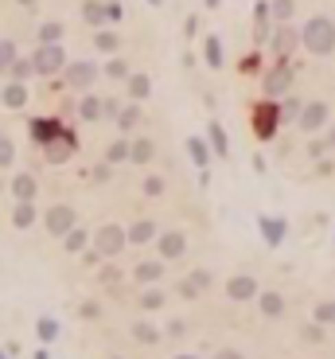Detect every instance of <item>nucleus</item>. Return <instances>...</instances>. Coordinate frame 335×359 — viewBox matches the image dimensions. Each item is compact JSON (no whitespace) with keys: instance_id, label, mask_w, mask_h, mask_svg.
Here are the masks:
<instances>
[{"instance_id":"nucleus-1","label":"nucleus","mask_w":335,"mask_h":359,"mask_svg":"<svg viewBox=\"0 0 335 359\" xmlns=\"http://www.w3.org/2000/svg\"><path fill=\"white\" fill-rule=\"evenodd\" d=\"M300 39H304V51L323 59V55H332L335 51V20L327 16H312L308 24L300 28Z\"/></svg>"},{"instance_id":"nucleus-2","label":"nucleus","mask_w":335,"mask_h":359,"mask_svg":"<svg viewBox=\"0 0 335 359\" xmlns=\"http://www.w3.org/2000/svg\"><path fill=\"white\" fill-rule=\"evenodd\" d=\"M94 250L102 258H117V254L129 250V227H121V223H106V227L94 230Z\"/></svg>"},{"instance_id":"nucleus-3","label":"nucleus","mask_w":335,"mask_h":359,"mask_svg":"<svg viewBox=\"0 0 335 359\" xmlns=\"http://www.w3.org/2000/svg\"><path fill=\"white\" fill-rule=\"evenodd\" d=\"M32 63H36V74L39 78H51V74H62L67 71V51H62V43H39L36 55H32Z\"/></svg>"},{"instance_id":"nucleus-4","label":"nucleus","mask_w":335,"mask_h":359,"mask_svg":"<svg viewBox=\"0 0 335 359\" xmlns=\"http://www.w3.org/2000/svg\"><path fill=\"white\" fill-rule=\"evenodd\" d=\"M292 78H297L292 63H288V59H277L273 67L262 74V90H265L269 98H285L288 90H292Z\"/></svg>"},{"instance_id":"nucleus-5","label":"nucleus","mask_w":335,"mask_h":359,"mask_svg":"<svg viewBox=\"0 0 335 359\" xmlns=\"http://www.w3.org/2000/svg\"><path fill=\"white\" fill-rule=\"evenodd\" d=\"M78 227V211H74L71 204H55V207H47L43 211V230L47 235H55V239H62L67 230H74Z\"/></svg>"},{"instance_id":"nucleus-6","label":"nucleus","mask_w":335,"mask_h":359,"mask_svg":"<svg viewBox=\"0 0 335 359\" xmlns=\"http://www.w3.org/2000/svg\"><path fill=\"white\" fill-rule=\"evenodd\" d=\"M277 125H281V109H277L273 102H262V106L253 109V137L262 144L277 137Z\"/></svg>"},{"instance_id":"nucleus-7","label":"nucleus","mask_w":335,"mask_h":359,"mask_svg":"<svg viewBox=\"0 0 335 359\" xmlns=\"http://www.w3.org/2000/svg\"><path fill=\"white\" fill-rule=\"evenodd\" d=\"M97 63H90V59H74V63H67V71H62V78H67V86L71 90H90V86L97 83Z\"/></svg>"},{"instance_id":"nucleus-8","label":"nucleus","mask_w":335,"mask_h":359,"mask_svg":"<svg viewBox=\"0 0 335 359\" xmlns=\"http://www.w3.org/2000/svg\"><path fill=\"white\" fill-rule=\"evenodd\" d=\"M273 0H257L253 4V43L257 47H265L269 39H273Z\"/></svg>"},{"instance_id":"nucleus-9","label":"nucleus","mask_w":335,"mask_h":359,"mask_svg":"<svg viewBox=\"0 0 335 359\" xmlns=\"http://www.w3.org/2000/svg\"><path fill=\"white\" fill-rule=\"evenodd\" d=\"M257 293H262V281L253 274H234L227 281V301H234V305H246V301H257Z\"/></svg>"},{"instance_id":"nucleus-10","label":"nucleus","mask_w":335,"mask_h":359,"mask_svg":"<svg viewBox=\"0 0 335 359\" xmlns=\"http://www.w3.org/2000/svg\"><path fill=\"white\" fill-rule=\"evenodd\" d=\"M297 125H300V133H308V137H316L323 125H332V109H327V102H308L304 113L297 118Z\"/></svg>"},{"instance_id":"nucleus-11","label":"nucleus","mask_w":335,"mask_h":359,"mask_svg":"<svg viewBox=\"0 0 335 359\" xmlns=\"http://www.w3.org/2000/svg\"><path fill=\"white\" fill-rule=\"evenodd\" d=\"M156 254L164 258V262H180L183 254H187V235L183 230H160V239H156Z\"/></svg>"},{"instance_id":"nucleus-12","label":"nucleus","mask_w":335,"mask_h":359,"mask_svg":"<svg viewBox=\"0 0 335 359\" xmlns=\"http://www.w3.org/2000/svg\"><path fill=\"white\" fill-rule=\"evenodd\" d=\"M269 47H273V55L277 59H288L297 47H304V39H300V32L292 24H277V32H273V39H269Z\"/></svg>"},{"instance_id":"nucleus-13","label":"nucleus","mask_w":335,"mask_h":359,"mask_svg":"<svg viewBox=\"0 0 335 359\" xmlns=\"http://www.w3.org/2000/svg\"><path fill=\"white\" fill-rule=\"evenodd\" d=\"M27 129H32V141L47 149L51 141H59L62 133H67V125H62L59 118H32L27 121Z\"/></svg>"},{"instance_id":"nucleus-14","label":"nucleus","mask_w":335,"mask_h":359,"mask_svg":"<svg viewBox=\"0 0 335 359\" xmlns=\"http://www.w3.org/2000/svg\"><path fill=\"white\" fill-rule=\"evenodd\" d=\"M211 281H215V274H211V270H192V274L176 285V293H180L183 301H195L199 293H207V289H211Z\"/></svg>"},{"instance_id":"nucleus-15","label":"nucleus","mask_w":335,"mask_h":359,"mask_svg":"<svg viewBox=\"0 0 335 359\" xmlns=\"http://www.w3.org/2000/svg\"><path fill=\"white\" fill-rule=\"evenodd\" d=\"M257 230H262L265 246H269V250H277V246L285 242V235H288V223L281 215H262V219H257Z\"/></svg>"},{"instance_id":"nucleus-16","label":"nucleus","mask_w":335,"mask_h":359,"mask_svg":"<svg viewBox=\"0 0 335 359\" xmlns=\"http://www.w3.org/2000/svg\"><path fill=\"white\" fill-rule=\"evenodd\" d=\"M164 270H168L164 258H148V262H137V265H132V281H137V285H156V281H164Z\"/></svg>"},{"instance_id":"nucleus-17","label":"nucleus","mask_w":335,"mask_h":359,"mask_svg":"<svg viewBox=\"0 0 335 359\" xmlns=\"http://www.w3.org/2000/svg\"><path fill=\"white\" fill-rule=\"evenodd\" d=\"M257 309H262L265 320H281V316H285V293L262 289V293H257Z\"/></svg>"},{"instance_id":"nucleus-18","label":"nucleus","mask_w":335,"mask_h":359,"mask_svg":"<svg viewBox=\"0 0 335 359\" xmlns=\"http://www.w3.org/2000/svg\"><path fill=\"white\" fill-rule=\"evenodd\" d=\"M74 153H78V137H74L71 129L62 133L59 141H51V144H47V160H51V164H62V160H71Z\"/></svg>"},{"instance_id":"nucleus-19","label":"nucleus","mask_w":335,"mask_h":359,"mask_svg":"<svg viewBox=\"0 0 335 359\" xmlns=\"http://www.w3.org/2000/svg\"><path fill=\"white\" fill-rule=\"evenodd\" d=\"M160 239V227H156V219H137L129 223V246H148V242Z\"/></svg>"},{"instance_id":"nucleus-20","label":"nucleus","mask_w":335,"mask_h":359,"mask_svg":"<svg viewBox=\"0 0 335 359\" xmlns=\"http://www.w3.org/2000/svg\"><path fill=\"white\" fill-rule=\"evenodd\" d=\"M187 156H192L195 168H211V160H215V149H211V141L207 137H187Z\"/></svg>"},{"instance_id":"nucleus-21","label":"nucleus","mask_w":335,"mask_h":359,"mask_svg":"<svg viewBox=\"0 0 335 359\" xmlns=\"http://www.w3.org/2000/svg\"><path fill=\"white\" fill-rule=\"evenodd\" d=\"M39 195V180L32 172H16L12 176V199H27V204H36Z\"/></svg>"},{"instance_id":"nucleus-22","label":"nucleus","mask_w":335,"mask_h":359,"mask_svg":"<svg viewBox=\"0 0 335 359\" xmlns=\"http://www.w3.org/2000/svg\"><path fill=\"white\" fill-rule=\"evenodd\" d=\"M90 242H94V235L78 223L74 230H67V235H62V250H67V254H86V250H90Z\"/></svg>"},{"instance_id":"nucleus-23","label":"nucleus","mask_w":335,"mask_h":359,"mask_svg":"<svg viewBox=\"0 0 335 359\" xmlns=\"http://www.w3.org/2000/svg\"><path fill=\"white\" fill-rule=\"evenodd\" d=\"M129 332H132V340H137L141 347H156L160 340H164V332H160V328H156L152 320H132Z\"/></svg>"},{"instance_id":"nucleus-24","label":"nucleus","mask_w":335,"mask_h":359,"mask_svg":"<svg viewBox=\"0 0 335 359\" xmlns=\"http://www.w3.org/2000/svg\"><path fill=\"white\" fill-rule=\"evenodd\" d=\"M82 20L90 28H106L109 24V0H86V4H82Z\"/></svg>"},{"instance_id":"nucleus-25","label":"nucleus","mask_w":335,"mask_h":359,"mask_svg":"<svg viewBox=\"0 0 335 359\" xmlns=\"http://www.w3.org/2000/svg\"><path fill=\"white\" fill-rule=\"evenodd\" d=\"M0 106H4V109H24L27 106V86L12 78V83L0 90Z\"/></svg>"},{"instance_id":"nucleus-26","label":"nucleus","mask_w":335,"mask_h":359,"mask_svg":"<svg viewBox=\"0 0 335 359\" xmlns=\"http://www.w3.org/2000/svg\"><path fill=\"white\" fill-rule=\"evenodd\" d=\"M36 219H39L36 204H27V199H16V207H12V227H16V230H32V227H36Z\"/></svg>"},{"instance_id":"nucleus-27","label":"nucleus","mask_w":335,"mask_h":359,"mask_svg":"<svg viewBox=\"0 0 335 359\" xmlns=\"http://www.w3.org/2000/svg\"><path fill=\"white\" fill-rule=\"evenodd\" d=\"M78 118H82V121H102V118H106V98L82 94V102H78Z\"/></svg>"},{"instance_id":"nucleus-28","label":"nucleus","mask_w":335,"mask_h":359,"mask_svg":"<svg viewBox=\"0 0 335 359\" xmlns=\"http://www.w3.org/2000/svg\"><path fill=\"white\" fill-rule=\"evenodd\" d=\"M137 305H141L144 312H156V309H164L168 305V293L164 289H156V285H144L141 297H137Z\"/></svg>"},{"instance_id":"nucleus-29","label":"nucleus","mask_w":335,"mask_h":359,"mask_svg":"<svg viewBox=\"0 0 335 359\" xmlns=\"http://www.w3.org/2000/svg\"><path fill=\"white\" fill-rule=\"evenodd\" d=\"M203 59H207L211 71H218V67L227 63V55H222V39H218V36H207L203 39Z\"/></svg>"},{"instance_id":"nucleus-30","label":"nucleus","mask_w":335,"mask_h":359,"mask_svg":"<svg viewBox=\"0 0 335 359\" xmlns=\"http://www.w3.org/2000/svg\"><path fill=\"white\" fill-rule=\"evenodd\" d=\"M141 121H144V113H141V102H129V106H125V109L117 113V129H121V133H132L137 125H141Z\"/></svg>"},{"instance_id":"nucleus-31","label":"nucleus","mask_w":335,"mask_h":359,"mask_svg":"<svg viewBox=\"0 0 335 359\" xmlns=\"http://www.w3.org/2000/svg\"><path fill=\"white\" fill-rule=\"evenodd\" d=\"M94 47L102 51V55H117L121 47V36L113 32V28H97V36H94Z\"/></svg>"},{"instance_id":"nucleus-32","label":"nucleus","mask_w":335,"mask_h":359,"mask_svg":"<svg viewBox=\"0 0 335 359\" xmlns=\"http://www.w3.org/2000/svg\"><path fill=\"white\" fill-rule=\"evenodd\" d=\"M207 141H211V149H215V156H230V141H227V129L218 125V121H211L207 125Z\"/></svg>"},{"instance_id":"nucleus-33","label":"nucleus","mask_w":335,"mask_h":359,"mask_svg":"<svg viewBox=\"0 0 335 359\" xmlns=\"http://www.w3.org/2000/svg\"><path fill=\"white\" fill-rule=\"evenodd\" d=\"M106 160H109V164H125V160H132V141H129V137H117V141L109 144Z\"/></svg>"},{"instance_id":"nucleus-34","label":"nucleus","mask_w":335,"mask_h":359,"mask_svg":"<svg viewBox=\"0 0 335 359\" xmlns=\"http://www.w3.org/2000/svg\"><path fill=\"white\" fill-rule=\"evenodd\" d=\"M129 94H132V102H144V98L152 94V78H148L144 71L129 74Z\"/></svg>"},{"instance_id":"nucleus-35","label":"nucleus","mask_w":335,"mask_h":359,"mask_svg":"<svg viewBox=\"0 0 335 359\" xmlns=\"http://www.w3.org/2000/svg\"><path fill=\"white\" fill-rule=\"evenodd\" d=\"M152 156H156V144L148 141V137H137V141H132V164H152Z\"/></svg>"},{"instance_id":"nucleus-36","label":"nucleus","mask_w":335,"mask_h":359,"mask_svg":"<svg viewBox=\"0 0 335 359\" xmlns=\"http://www.w3.org/2000/svg\"><path fill=\"white\" fill-rule=\"evenodd\" d=\"M36 336L43 340V344H55V340H59V320H55V316H39V320H36Z\"/></svg>"},{"instance_id":"nucleus-37","label":"nucleus","mask_w":335,"mask_h":359,"mask_svg":"<svg viewBox=\"0 0 335 359\" xmlns=\"http://www.w3.org/2000/svg\"><path fill=\"white\" fill-rule=\"evenodd\" d=\"M129 63L125 59H117V55H109L106 59V78H113V83H129Z\"/></svg>"},{"instance_id":"nucleus-38","label":"nucleus","mask_w":335,"mask_h":359,"mask_svg":"<svg viewBox=\"0 0 335 359\" xmlns=\"http://www.w3.org/2000/svg\"><path fill=\"white\" fill-rule=\"evenodd\" d=\"M297 16V0H273V20L277 24H292Z\"/></svg>"},{"instance_id":"nucleus-39","label":"nucleus","mask_w":335,"mask_h":359,"mask_svg":"<svg viewBox=\"0 0 335 359\" xmlns=\"http://www.w3.org/2000/svg\"><path fill=\"white\" fill-rule=\"evenodd\" d=\"M141 192L148 195V199H160V195L168 192V180H164V176H144V184H141Z\"/></svg>"},{"instance_id":"nucleus-40","label":"nucleus","mask_w":335,"mask_h":359,"mask_svg":"<svg viewBox=\"0 0 335 359\" xmlns=\"http://www.w3.org/2000/svg\"><path fill=\"white\" fill-rule=\"evenodd\" d=\"M16 59H20V55H16V43H12V39H0V74L12 71Z\"/></svg>"},{"instance_id":"nucleus-41","label":"nucleus","mask_w":335,"mask_h":359,"mask_svg":"<svg viewBox=\"0 0 335 359\" xmlns=\"http://www.w3.org/2000/svg\"><path fill=\"white\" fill-rule=\"evenodd\" d=\"M323 332H327V324L312 320V324H304V328H300V340H304V344H323Z\"/></svg>"},{"instance_id":"nucleus-42","label":"nucleus","mask_w":335,"mask_h":359,"mask_svg":"<svg viewBox=\"0 0 335 359\" xmlns=\"http://www.w3.org/2000/svg\"><path fill=\"white\" fill-rule=\"evenodd\" d=\"M62 32H67V28H62L59 20H47V24L39 28V43H59Z\"/></svg>"},{"instance_id":"nucleus-43","label":"nucleus","mask_w":335,"mask_h":359,"mask_svg":"<svg viewBox=\"0 0 335 359\" xmlns=\"http://www.w3.org/2000/svg\"><path fill=\"white\" fill-rule=\"evenodd\" d=\"M312 320H320V324H335V301H320V305L312 309Z\"/></svg>"},{"instance_id":"nucleus-44","label":"nucleus","mask_w":335,"mask_h":359,"mask_svg":"<svg viewBox=\"0 0 335 359\" xmlns=\"http://www.w3.org/2000/svg\"><path fill=\"white\" fill-rule=\"evenodd\" d=\"M8 74H12L16 83H24V78H32V74H36V63H32V59H16Z\"/></svg>"},{"instance_id":"nucleus-45","label":"nucleus","mask_w":335,"mask_h":359,"mask_svg":"<svg viewBox=\"0 0 335 359\" xmlns=\"http://www.w3.org/2000/svg\"><path fill=\"white\" fill-rule=\"evenodd\" d=\"M121 277H125V274H121V270H117L113 262H109V265H102V274H97V281H106L109 289H117V285H121Z\"/></svg>"},{"instance_id":"nucleus-46","label":"nucleus","mask_w":335,"mask_h":359,"mask_svg":"<svg viewBox=\"0 0 335 359\" xmlns=\"http://www.w3.org/2000/svg\"><path fill=\"white\" fill-rule=\"evenodd\" d=\"M78 316H82V320H97V316H102V305H97V301H82V305H78Z\"/></svg>"},{"instance_id":"nucleus-47","label":"nucleus","mask_w":335,"mask_h":359,"mask_svg":"<svg viewBox=\"0 0 335 359\" xmlns=\"http://www.w3.org/2000/svg\"><path fill=\"white\" fill-rule=\"evenodd\" d=\"M12 160H16V144L4 137V141H0V168H8Z\"/></svg>"},{"instance_id":"nucleus-48","label":"nucleus","mask_w":335,"mask_h":359,"mask_svg":"<svg viewBox=\"0 0 335 359\" xmlns=\"http://www.w3.org/2000/svg\"><path fill=\"white\" fill-rule=\"evenodd\" d=\"M300 113H304V106H300L297 98H288L285 106H281V118H300Z\"/></svg>"},{"instance_id":"nucleus-49","label":"nucleus","mask_w":335,"mask_h":359,"mask_svg":"<svg viewBox=\"0 0 335 359\" xmlns=\"http://www.w3.org/2000/svg\"><path fill=\"white\" fill-rule=\"evenodd\" d=\"M121 109H125V106H121L117 98H106V121H117V113H121Z\"/></svg>"},{"instance_id":"nucleus-50","label":"nucleus","mask_w":335,"mask_h":359,"mask_svg":"<svg viewBox=\"0 0 335 359\" xmlns=\"http://www.w3.org/2000/svg\"><path fill=\"white\" fill-rule=\"evenodd\" d=\"M195 32H199V16H187V20H183V36L195 39Z\"/></svg>"},{"instance_id":"nucleus-51","label":"nucleus","mask_w":335,"mask_h":359,"mask_svg":"<svg viewBox=\"0 0 335 359\" xmlns=\"http://www.w3.org/2000/svg\"><path fill=\"white\" fill-rule=\"evenodd\" d=\"M215 359H246V356H242L238 347H218V351H215Z\"/></svg>"},{"instance_id":"nucleus-52","label":"nucleus","mask_w":335,"mask_h":359,"mask_svg":"<svg viewBox=\"0 0 335 359\" xmlns=\"http://www.w3.org/2000/svg\"><path fill=\"white\" fill-rule=\"evenodd\" d=\"M121 16H125V8H121L117 0H109V24H117Z\"/></svg>"},{"instance_id":"nucleus-53","label":"nucleus","mask_w":335,"mask_h":359,"mask_svg":"<svg viewBox=\"0 0 335 359\" xmlns=\"http://www.w3.org/2000/svg\"><path fill=\"white\" fill-rule=\"evenodd\" d=\"M323 149H327V141H312V144H308V156H316V160H320Z\"/></svg>"},{"instance_id":"nucleus-54","label":"nucleus","mask_w":335,"mask_h":359,"mask_svg":"<svg viewBox=\"0 0 335 359\" xmlns=\"http://www.w3.org/2000/svg\"><path fill=\"white\" fill-rule=\"evenodd\" d=\"M183 332H187V324H183V320H172V324H168V336H183Z\"/></svg>"},{"instance_id":"nucleus-55","label":"nucleus","mask_w":335,"mask_h":359,"mask_svg":"<svg viewBox=\"0 0 335 359\" xmlns=\"http://www.w3.org/2000/svg\"><path fill=\"white\" fill-rule=\"evenodd\" d=\"M323 141H327V149H335V121L327 125V137H323Z\"/></svg>"},{"instance_id":"nucleus-56","label":"nucleus","mask_w":335,"mask_h":359,"mask_svg":"<svg viewBox=\"0 0 335 359\" xmlns=\"http://www.w3.org/2000/svg\"><path fill=\"white\" fill-rule=\"evenodd\" d=\"M172 359H203V356H195V351H183V356H172Z\"/></svg>"},{"instance_id":"nucleus-57","label":"nucleus","mask_w":335,"mask_h":359,"mask_svg":"<svg viewBox=\"0 0 335 359\" xmlns=\"http://www.w3.org/2000/svg\"><path fill=\"white\" fill-rule=\"evenodd\" d=\"M0 359H16V356L8 351V347H0Z\"/></svg>"},{"instance_id":"nucleus-58","label":"nucleus","mask_w":335,"mask_h":359,"mask_svg":"<svg viewBox=\"0 0 335 359\" xmlns=\"http://www.w3.org/2000/svg\"><path fill=\"white\" fill-rule=\"evenodd\" d=\"M203 4H207V8H218V4H222V0H203Z\"/></svg>"},{"instance_id":"nucleus-59","label":"nucleus","mask_w":335,"mask_h":359,"mask_svg":"<svg viewBox=\"0 0 335 359\" xmlns=\"http://www.w3.org/2000/svg\"><path fill=\"white\" fill-rule=\"evenodd\" d=\"M16 4H24V8H32V4H39V0H16Z\"/></svg>"},{"instance_id":"nucleus-60","label":"nucleus","mask_w":335,"mask_h":359,"mask_svg":"<svg viewBox=\"0 0 335 359\" xmlns=\"http://www.w3.org/2000/svg\"><path fill=\"white\" fill-rule=\"evenodd\" d=\"M148 4H160V0H148Z\"/></svg>"},{"instance_id":"nucleus-61","label":"nucleus","mask_w":335,"mask_h":359,"mask_svg":"<svg viewBox=\"0 0 335 359\" xmlns=\"http://www.w3.org/2000/svg\"><path fill=\"white\" fill-rule=\"evenodd\" d=\"M113 359H121V356H113Z\"/></svg>"},{"instance_id":"nucleus-62","label":"nucleus","mask_w":335,"mask_h":359,"mask_svg":"<svg viewBox=\"0 0 335 359\" xmlns=\"http://www.w3.org/2000/svg\"><path fill=\"white\" fill-rule=\"evenodd\" d=\"M0 141H4V137H0Z\"/></svg>"}]
</instances>
